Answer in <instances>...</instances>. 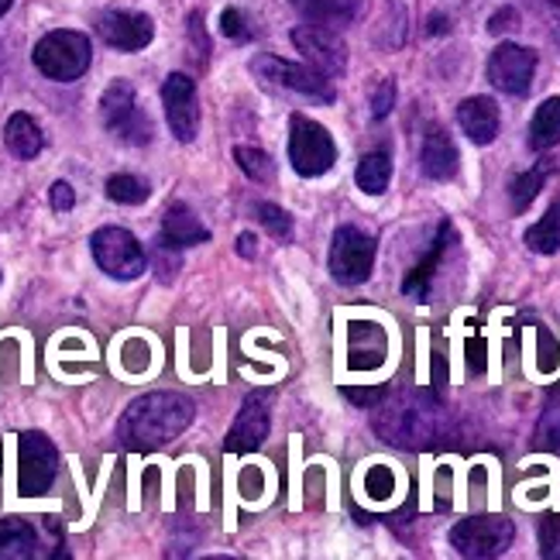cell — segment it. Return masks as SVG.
<instances>
[{
    "label": "cell",
    "instance_id": "83f0119b",
    "mask_svg": "<svg viewBox=\"0 0 560 560\" xmlns=\"http://www.w3.org/2000/svg\"><path fill=\"white\" fill-rule=\"evenodd\" d=\"M537 451H550L560 454V388H553L544 412H540V423H537Z\"/></svg>",
    "mask_w": 560,
    "mask_h": 560
},
{
    "label": "cell",
    "instance_id": "7c38bea8",
    "mask_svg": "<svg viewBox=\"0 0 560 560\" xmlns=\"http://www.w3.org/2000/svg\"><path fill=\"white\" fill-rule=\"evenodd\" d=\"M292 45L300 48L313 69H320L330 80H337L348 69V45L340 42L337 28H327V24H296L292 28Z\"/></svg>",
    "mask_w": 560,
    "mask_h": 560
},
{
    "label": "cell",
    "instance_id": "277c9868",
    "mask_svg": "<svg viewBox=\"0 0 560 560\" xmlns=\"http://www.w3.org/2000/svg\"><path fill=\"white\" fill-rule=\"evenodd\" d=\"M90 59H93L90 38L83 32H69V28L48 32L45 38H38L35 52H32L35 69L45 80H56V83L80 80L90 69Z\"/></svg>",
    "mask_w": 560,
    "mask_h": 560
},
{
    "label": "cell",
    "instance_id": "b9f144b4",
    "mask_svg": "<svg viewBox=\"0 0 560 560\" xmlns=\"http://www.w3.org/2000/svg\"><path fill=\"white\" fill-rule=\"evenodd\" d=\"M255 245H258L255 234H248V231H245V234L237 237V255H241V258H255Z\"/></svg>",
    "mask_w": 560,
    "mask_h": 560
},
{
    "label": "cell",
    "instance_id": "7bdbcfd3",
    "mask_svg": "<svg viewBox=\"0 0 560 560\" xmlns=\"http://www.w3.org/2000/svg\"><path fill=\"white\" fill-rule=\"evenodd\" d=\"M468 351H471V372H481V369H485V358H481L485 348H481V340H478V337L468 345Z\"/></svg>",
    "mask_w": 560,
    "mask_h": 560
},
{
    "label": "cell",
    "instance_id": "74e56055",
    "mask_svg": "<svg viewBox=\"0 0 560 560\" xmlns=\"http://www.w3.org/2000/svg\"><path fill=\"white\" fill-rule=\"evenodd\" d=\"M48 200H52V210H59V213H66V210H72L77 207V192H72V186L69 183H52V189H48Z\"/></svg>",
    "mask_w": 560,
    "mask_h": 560
},
{
    "label": "cell",
    "instance_id": "8fae6325",
    "mask_svg": "<svg viewBox=\"0 0 560 560\" xmlns=\"http://www.w3.org/2000/svg\"><path fill=\"white\" fill-rule=\"evenodd\" d=\"M375 269V237H369L361 228L345 224L337 228L330 241V272L340 285H361L369 282Z\"/></svg>",
    "mask_w": 560,
    "mask_h": 560
},
{
    "label": "cell",
    "instance_id": "4dcf8cb0",
    "mask_svg": "<svg viewBox=\"0 0 560 560\" xmlns=\"http://www.w3.org/2000/svg\"><path fill=\"white\" fill-rule=\"evenodd\" d=\"M255 217H258V224L269 231L272 237H279V241H289L292 237V217L282 207H276V203H258L255 207Z\"/></svg>",
    "mask_w": 560,
    "mask_h": 560
},
{
    "label": "cell",
    "instance_id": "ee69618b",
    "mask_svg": "<svg viewBox=\"0 0 560 560\" xmlns=\"http://www.w3.org/2000/svg\"><path fill=\"white\" fill-rule=\"evenodd\" d=\"M427 32H430V35H441V32H447V18H444V14H433V18L427 21Z\"/></svg>",
    "mask_w": 560,
    "mask_h": 560
},
{
    "label": "cell",
    "instance_id": "d6986e66",
    "mask_svg": "<svg viewBox=\"0 0 560 560\" xmlns=\"http://www.w3.org/2000/svg\"><path fill=\"white\" fill-rule=\"evenodd\" d=\"M420 165H423V176L436 179V183H447L457 173V149L444 128H430L423 138V149H420Z\"/></svg>",
    "mask_w": 560,
    "mask_h": 560
},
{
    "label": "cell",
    "instance_id": "ac0fdd59",
    "mask_svg": "<svg viewBox=\"0 0 560 560\" xmlns=\"http://www.w3.org/2000/svg\"><path fill=\"white\" fill-rule=\"evenodd\" d=\"M457 125L475 144H492L499 135L495 101H489V96H468V101L457 107Z\"/></svg>",
    "mask_w": 560,
    "mask_h": 560
},
{
    "label": "cell",
    "instance_id": "52a82bcc",
    "mask_svg": "<svg viewBox=\"0 0 560 560\" xmlns=\"http://www.w3.org/2000/svg\"><path fill=\"white\" fill-rule=\"evenodd\" d=\"M101 120L110 135L128 144H149L152 141V120L138 107L135 86L128 80H114L101 96Z\"/></svg>",
    "mask_w": 560,
    "mask_h": 560
},
{
    "label": "cell",
    "instance_id": "9c48e42d",
    "mask_svg": "<svg viewBox=\"0 0 560 560\" xmlns=\"http://www.w3.org/2000/svg\"><path fill=\"white\" fill-rule=\"evenodd\" d=\"M90 248H93L96 265H101L110 279H120V282L138 279L144 272V265H149L138 237L125 228H101L90 237Z\"/></svg>",
    "mask_w": 560,
    "mask_h": 560
},
{
    "label": "cell",
    "instance_id": "7a4b0ae2",
    "mask_svg": "<svg viewBox=\"0 0 560 560\" xmlns=\"http://www.w3.org/2000/svg\"><path fill=\"white\" fill-rule=\"evenodd\" d=\"M436 402L430 393H412L406 399H393L378 409L375 427L388 444L396 447H427L436 436Z\"/></svg>",
    "mask_w": 560,
    "mask_h": 560
},
{
    "label": "cell",
    "instance_id": "f546056e",
    "mask_svg": "<svg viewBox=\"0 0 560 560\" xmlns=\"http://www.w3.org/2000/svg\"><path fill=\"white\" fill-rule=\"evenodd\" d=\"M234 162H237L241 173H245L248 179H255V183H265V179L276 176L272 159L265 155L261 149H252V144H237V149H234Z\"/></svg>",
    "mask_w": 560,
    "mask_h": 560
},
{
    "label": "cell",
    "instance_id": "5bb4252c",
    "mask_svg": "<svg viewBox=\"0 0 560 560\" xmlns=\"http://www.w3.org/2000/svg\"><path fill=\"white\" fill-rule=\"evenodd\" d=\"M162 107L165 120L179 141H192L200 131V101H197V83L186 72H173L162 83Z\"/></svg>",
    "mask_w": 560,
    "mask_h": 560
},
{
    "label": "cell",
    "instance_id": "4316f807",
    "mask_svg": "<svg viewBox=\"0 0 560 560\" xmlns=\"http://www.w3.org/2000/svg\"><path fill=\"white\" fill-rule=\"evenodd\" d=\"M550 162H537L533 168H526L523 176H516L513 179V186H509V200H513V210L516 213H523L533 200H537V192L544 189V183H547V176H550Z\"/></svg>",
    "mask_w": 560,
    "mask_h": 560
},
{
    "label": "cell",
    "instance_id": "9a60e30c",
    "mask_svg": "<svg viewBox=\"0 0 560 560\" xmlns=\"http://www.w3.org/2000/svg\"><path fill=\"white\" fill-rule=\"evenodd\" d=\"M272 393L269 388H258V393H252L245 399V406H241L237 420L228 433L224 441V451L228 454H252L265 444V436H269V409H272Z\"/></svg>",
    "mask_w": 560,
    "mask_h": 560
},
{
    "label": "cell",
    "instance_id": "836d02e7",
    "mask_svg": "<svg viewBox=\"0 0 560 560\" xmlns=\"http://www.w3.org/2000/svg\"><path fill=\"white\" fill-rule=\"evenodd\" d=\"M120 361H125L128 372H144L152 364V348L144 345V340H128V345L120 348Z\"/></svg>",
    "mask_w": 560,
    "mask_h": 560
},
{
    "label": "cell",
    "instance_id": "d590c367",
    "mask_svg": "<svg viewBox=\"0 0 560 560\" xmlns=\"http://www.w3.org/2000/svg\"><path fill=\"white\" fill-rule=\"evenodd\" d=\"M540 557L560 560V516H547L540 523Z\"/></svg>",
    "mask_w": 560,
    "mask_h": 560
},
{
    "label": "cell",
    "instance_id": "ab89813d",
    "mask_svg": "<svg viewBox=\"0 0 560 560\" xmlns=\"http://www.w3.org/2000/svg\"><path fill=\"white\" fill-rule=\"evenodd\" d=\"M513 24H516V11H513V8H505V11H499V14L489 21V32H492V35H502V32L513 28Z\"/></svg>",
    "mask_w": 560,
    "mask_h": 560
},
{
    "label": "cell",
    "instance_id": "2e32d148",
    "mask_svg": "<svg viewBox=\"0 0 560 560\" xmlns=\"http://www.w3.org/2000/svg\"><path fill=\"white\" fill-rule=\"evenodd\" d=\"M96 35H101L110 48L120 52H141L155 38V24L149 14L138 11H104L96 18Z\"/></svg>",
    "mask_w": 560,
    "mask_h": 560
},
{
    "label": "cell",
    "instance_id": "60d3db41",
    "mask_svg": "<svg viewBox=\"0 0 560 560\" xmlns=\"http://www.w3.org/2000/svg\"><path fill=\"white\" fill-rule=\"evenodd\" d=\"M189 32H192V38H197V48H200L203 59H207V52H210V42H207V35L200 32V14H192V18H189Z\"/></svg>",
    "mask_w": 560,
    "mask_h": 560
},
{
    "label": "cell",
    "instance_id": "ffe728a7",
    "mask_svg": "<svg viewBox=\"0 0 560 560\" xmlns=\"http://www.w3.org/2000/svg\"><path fill=\"white\" fill-rule=\"evenodd\" d=\"M159 237L168 241L173 248H192V245H203V241H210V231L203 228V221L186 203H173L162 217V234Z\"/></svg>",
    "mask_w": 560,
    "mask_h": 560
},
{
    "label": "cell",
    "instance_id": "bcb514c9",
    "mask_svg": "<svg viewBox=\"0 0 560 560\" xmlns=\"http://www.w3.org/2000/svg\"><path fill=\"white\" fill-rule=\"evenodd\" d=\"M0 83H4V52H0Z\"/></svg>",
    "mask_w": 560,
    "mask_h": 560
},
{
    "label": "cell",
    "instance_id": "f6af8a7d",
    "mask_svg": "<svg viewBox=\"0 0 560 560\" xmlns=\"http://www.w3.org/2000/svg\"><path fill=\"white\" fill-rule=\"evenodd\" d=\"M11 4H14V0H0V18H4V14L11 11Z\"/></svg>",
    "mask_w": 560,
    "mask_h": 560
},
{
    "label": "cell",
    "instance_id": "7402d4cb",
    "mask_svg": "<svg viewBox=\"0 0 560 560\" xmlns=\"http://www.w3.org/2000/svg\"><path fill=\"white\" fill-rule=\"evenodd\" d=\"M4 144L11 149V155H18V159H35L45 149V135L35 125L32 114L18 110V114L8 117V125H4Z\"/></svg>",
    "mask_w": 560,
    "mask_h": 560
},
{
    "label": "cell",
    "instance_id": "603a6c76",
    "mask_svg": "<svg viewBox=\"0 0 560 560\" xmlns=\"http://www.w3.org/2000/svg\"><path fill=\"white\" fill-rule=\"evenodd\" d=\"M310 24H327V28H345L358 14V0H289Z\"/></svg>",
    "mask_w": 560,
    "mask_h": 560
},
{
    "label": "cell",
    "instance_id": "30bf717a",
    "mask_svg": "<svg viewBox=\"0 0 560 560\" xmlns=\"http://www.w3.org/2000/svg\"><path fill=\"white\" fill-rule=\"evenodd\" d=\"M513 537H516V529L505 516H471V520H460L451 529V547L460 557L485 560V557H502L513 547Z\"/></svg>",
    "mask_w": 560,
    "mask_h": 560
},
{
    "label": "cell",
    "instance_id": "484cf974",
    "mask_svg": "<svg viewBox=\"0 0 560 560\" xmlns=\"http://www.w3.org/2000/svg\"><path fill=\"white\" fill-rule=\"evenodd\" d=\"M393 179V162L385 152H369L358 162V186L369 192V197H382Z\"/></svg>",
    "mask_w": 560,
    "mask_h": 560
},
{
    "label": "cell",
    "instance_id": "44dd1931",
    "mask_svg": "<svg viewBox=\"0 0 560 560\" xmlns=\"http://www.w3.org/2000/svg\"><path fill=\"white\" fill-rule=\"evenodd\" d=\"M451 237H454V228L444 221V224H441V234H436L433 248H430V255L406 276V282H402V292H406V296H412V300H427L430 279H433V272H436V265H441V258H444V252H447V245H451Z\"/></svg>",
    "mask_w": 560,
    "mask_h": 560
},
{
    "label": "cell",
    "instance_id": "e575fe53",
    "mask_svg": "<svg viewBox=\"0 0 560 560\" xmlns=\"http://www.w3.org/2000/svg\"><path fill=\"white\" fill-rule=\"evenodd\" d=\"M393 107H396V80L388 77V80H382V83L375 86V93H372V117L382 120V117L393 114Z\"/></svg>",
    "mask_w": 560,
    "mask_h": 560
},
{
    "label": "cell",
    "instance_id": "f1b7e54d",
    "mask_svg": "<svg viewBox=\"0 0 560 560\" xmlns=\"http://www.w3.org/2000/svg\"><path fill=\"white\" fill-rule=\"evenodd\" d=\"M149 192H152L149 183L138 179V176H131V173H117V176L107 179V197H110L114 203L138 207V203L149 200Z\"/></svg>",
    "mask_w": 560,
    "mask_h": 560
},
{
    "label": "cell",
    "instance_id": "4fadbf2b",
    "mask_svg": "<svg viewBox=\"0 0 560 560\" xmlns=\"http://www.w3.org/2000/svg\"><path fill=\"white\" fill-rule=\"evenodd\" d=\"M533 72H537V52L526 45L502 42L489 56V83L509 96H526L533 86Z\"/></svg>",
    "mask_w": 560,
    "mask_h": 560
},
{
    "label": "cell",
    "instance_id": "1f68e13d",
    "mask_svg": "<svg viewBox=\"0 0 560 560\" xmlns=\"http://www.w3.org/2000/svg\"><path fill=\"white\" fill-rule=\"evenodd\" d=\"M396 492V475L388 471L385 465H372L369 471H364V495L369 499H388Z\"/></svg>",
    "mask_w": 560,
    "mask_h": 560
},
{
    "label": "cell",
    "instance_id": "ba28073f",
    "mask_svg": "<svg viewBox=\"0 0 560 560\" xmlns=\"http://www.w3.org/2000/svg\"><path fill=\"white\" fill-rule=\"evenodd\" d=\"M59 475V451L45 433H21L18 436V492L21 495H45Z\"/></svg>",
    "mask_w": 560,
    "mask_h": 560
},
{
    "label": "cell",
    "instance_id": "6da1fadb",
    "mask_svg": "<svg viewBox=\"0 0 560 560\" xmlns=\"http://www.w3.org/2000/svg\"><path fill=\"white\" fill-rule=\"evenodd\" d=\"M197 406L179 393H149L135 399L125 417L117 420V441L128 451H159L173 444L176 436L192 423Z\"/></svg>",
    "mask_w": 560,
    "mask_h": 560
},
{
    "label": "cell",
    "instance_id": "e0dca14e",
    "mask_svg": "<svg viewBox=\"0 0 560 560\" xmlns=\"http://www.w3.org/2000/svg\"><path fill=\"white\" fill-rule=\"evenodd\" d=\"M348 364L358 372L378 369L388 354V337L378 324H351L348 330Z\"/></svg>",
    "mask_w": 560,
    "mask_h": 560
},
{
    "label": "cell",
    "instance_id": "5b68a950",
    "mask_svg": "<svg viewBox=\"0 0 560 560\" xmlns=\"http://www.w3.org/2000/svg\"><path fill=\"white\" fill-rule=\"evenodd\" d=\"M252 72L258 77L261 86L303 93V96H310V101L334 104V80L324 77V72L313 69V66H296V62H285L279 56H255Z\"/></svg>",
    "mask_w": 560,
    "mask_h": 560
},
{
    "label": "cell",
    "instance_id": "d6a6232c",
    "mask_svg": "<svg viewBox=\"0 0 560 560\" xmlns=\"http://www.w3.org/2000/svg\"><path fill=\"white\" fill-rule=\"evenodd\" d=\"M179 248H173L168 241H155V269H159V276H162V282H173V276L179 272Z\"/></svg>",
    "mask_w": 560,
    "mask_h": 560
},
{
    "label": "cell",
    "instance_id": "3957f363",
    "mask_svg": "<svg viewBox=\"0 0 560 560\" xmlns=\"http://www.w3.org/2000/svg\"><path fill=\"white\" fill-rule=\"evenodd\" d=\"M62 560L66 553V537L56 516H42L38 523L8 516L0 520V560Z\"/></svg>",
    "mask_w": 560,
    "mask_h": 560
},
{
    "label": "cell",
    "instance_id": "f35d334b",
    "mask_svg": "<svg viewBox=\"0 0 560 560\" xmlns=\"http://www.w3.org/2000/svg\"><path fill=\"white\" fill-rule=\"evenodd\" d=\"M345 396L351 402H358V406H375L385 396V388L382 385H375V388H345Z\"/></svg>",
    "mask_w": 560,
    "mask_h": 560
},
{
    "label": "cell",
    "instance_id": "d4e9b609",
    "mask_svg": "<svg viewBox=\"0 0 560 560\" xmlns=\"http://www.w3.org/2000/svg\"><path fill=\"white\" fill-rule=\"evenodd\" d=\"M526 248L537 255H557L560 252V197L550 203V210L537 224L526 231Z\"/></svg>",
    "mask_w": 560,
    "mask_h": 560
},
{
    "label": "cell",
    "instance_id": "8992f818",
    "mask_svg": "<svg viewBox=\"0 0 560 560\" xmlns=\"http://www.w3.org/2000/svg\"><path fill=\"white\" fill-rule=\"evenodd\" d=\"M334 159H337V144L324 125H316V120L303 114L289 120V162L300 176L313 179L330 173Z\"/></svg>",
    "mask_w": 560,
    "mask_h": 560
},
{
    "label": "cell",
    "instance_id": "cb8c5ba5",
    "mask_svg": "<svg viewBox=\"0 0 560 560\" xmlns=\"http://www.w3.org/2000/svg\"><path fill=\"white\" fill-rule=\"evenodd\" d=\"M553 144H560V96L544 101L529 120V149L547 152Z\"/></svg>",
    "mask_w": 560,
    "mask_h": 560
},
{
    "label": "cell",
    "instance_id": "8d00e7d4",
    "mask_svg": "<svg viewBox=\"0 0 560 560\" xmlns=\"http://www.w3.org/2000/svg\"><path fill=\"white\" fill-rule=\"evenodd\" d=\"M221 32L231 38V42H248L252 38V28H248V18L241 14L237 8H228L221 14Z\"/></svg>",
    "mask_w": 560,
    "mask_h": 560
}]
</instances>
